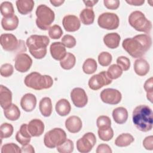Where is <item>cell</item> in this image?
<instances>
[{
  "label": "cell",
  "instance_id": "6da1fadb",
  "mask_svg": "<svg viewBox=\"0 0 153 153\" xmlns=\"http://www.w3.org/2000/svg\"><path fill=\"white\" fill-rule=\"evenodd\" d=\"M152 39L147 34H139L133 38L124 39L122 43L123 48L134 58H141L150 49Z\"/></svg>",
  "mask_w": 153,
  "mask_h": 153
},
{
  "label": "cell",
  "instance_id": "7a4b0ae2",
  "mask_svg": "<svg viewBox=\"0 0 153 153\" xmlns=\"http://www.w3.org/2000/svg\"><path fill=\"white\" fill-rule=\"evenodd\" d=\"M152 111L146 105L136 106L132 114V120L135 127L140 131L148 132L152 130L153 125Z\"/></svg>",
  "mask_w": 153,
  "mask_h": 153
},
{
  "label": "cell",
  "instance_id": "3957f363",
  "mask_svg": "<svg viewBox=\"0 0 153 153\" xmlns=\"http://www.w3.org/2000/svg\"><path fill=\"white\" fill-rule=\"evenodd\" d=\"M50 39L45 35H32L26 40V45L30 54L36 59L44 58L47 54V47Z\"/></svg>",
  "mask_w": 153,
  "mask_h": 153
},
{
  "label": "cell",
  "instance_id": "277c9868",
  "mask_svg": "<svg viewBox=\"0 0 153 153\" xmlns=\"http://www.w3.org/2000/svg\"><path fill=\"white\" fill-rule=\"evenodd\" d=\"M24 82L29 88L35 90H41L51 87L53 79L50 75H42L37 72H33L26 76Z\"/></svg>",
  "mask_w": 153,
  "mask_h": 153
},
{
  "label": "cell",
  "instance_id": "5b68a950",
  "mask_svg": "<svg viewBox=\"0 0 153 153\" xmlns=\"http://www.w3.org/2000/svg\"><path fill=\"white\" fill-rule=\"evenodd\" d=\"M35 14L37 27L43 30L48 29L54 20V12L46 5L41 4L37 7Z\"/></svg>",
  "mask_w": 153,
  "mask_h": 153
},
{
  "label": "cell",
  "instance_id": "8992f818",
  "mask_svg": "<svg viewBox=\"0 0 153 153\" xmlns=\"http://www.w3.org/2000/svg\"><path fill=\"white\" fill-rule=\"evenodd\" d=\"M130 25L136 30L148 33L152 29V23L140 11H133L128 16Z\"/></svg>",
  "mask_w": 153,
  "mask_h": 153
},
{
  "label": "cell",
  "instance_id": "52a82bcc",
  "mask_svg": "<svg viewBox=\"0 0 153 153\" xmlns=\"http://www.w3.org/2000/svg\"><path fill=\"white\" fill-rule=\"evenodd\" d=\"M67 139L66 132L61 128H54L47 131L44 137V143L48 148H54Z\"/></svg>",
  "mask_w": 153,
  "mask_h": 153
},
{
  "label": "cell",
  "instance_id": "ba28073f",
  "mask_svg": "<svg viewBox=\"0 0 153 153\" xmlns=\"http://www.w3.org/2000/svg\"><path fill=\"white\" fill-rule=\"evenodd\" d=\"M0 43L2 48L7 51H14L22 50L26 51L25 42L18 40L12 33H2L0 36Z\"/></svg>",
  "mask_w": 153,
  "mask_h": 153
},
{
  "label": "cell",
  "instance_id": "9c48e42d",
  "mask_svg": "<svg viewBox=\"0 0 153 153\" xmlns=\"http://www.w3.org/2000/svg\"><path fill=\"white\" fill-rule=\"evenodd\" d=\"M97 23L102 29L106 30H114L118 27L120 25V19L116 14L106 12L101 14L99 16Z\"/></svg>",
  "mask_w": 153,
  "mask_h": 153
},
{
  "label": "cell",
  "instance_id": "30bf717a",
  "mask_svg": "<svg viewBox=\"0 0 153 153\" xmlns=\"http://www.w3.org/2000/svg\"><path fill=\"white\" fill-rule=\"evenodd\" d=\"M96 142V137L92 132L86 133L76 142V148L79 152L88 153L91 151Z\"/></svg>",
  "mask_w": 153,
  "mask_h": 153
},
{
  "label": "cell",
  "instance_id": "8fae6325",
  "mask_svg": "<svg viewBox=\"0 0 153 153\" xmlns=\"http://www.w3.org/2000/svg\"><path fill=\"white\" fill-rule=\"evenodd\" d=\"M112 82V79L109 78L106 71H102L94 75L88 80V87L93 90H97L105 85H108Z\"/></svg>",
  "mask_w": 153,
  "mask_h": 153
},
{
  "label": "cell",
  "instance_id": "7c38bea8",
  "mask_svg": "<svg viewBox=\"0 0 153 153\" xmlns=\"http://www.w3.org/2000/svg\"><path fill=\"white\" fill-rule=\"evenodd\" d=\"M100 96L103 102L109 105L118 104L122 99L121 92L114 88H105L101 91Z\"/></svg>",
  "mask_w": 153,
  "mask_h": 153
},
{
  "label": "cell",
  "instance_id": "4fadbf2b",
  "mask_svg": "<svg viewBox=\"0 0 153 153\" xmlns=\"http://www.w3.org/2000/svg\"><path fill=\"white\" fill-rule=\"evenodd\" d=\"M32 65V59L26 53H19L15 58L14 68L20 72H26L30 69Z\"/></svg>",
  "mask_w": 153,
  "mask_h": 153
},
{
  "label": "cell",
  "instance_id": "5bb4252c",
  "mask_svg": "<svg viewBox=\"0 0 153 153\" xmlns=\"http://www.w3.org/2000/svg\"><path fill=\"white\" fill-rule=\"evenodd\" d=\"M71 99L74 105L79 108L84 107L88 102V97L85 90L80 87L72 89L71 92Z\"/></svg>",
  "mask_w": 153,
  "mask_h": 153
},
{
  "label": "cell",
  "instance_id": "9a60e30c",
  "mask_svg": "<svg viewBox=\"0 0 153 153\" xmlns=\"http://www.w3.org/2000/svg\"><path fill=\"white\" fill-rule=\"evenodd\" d=\"M62 25L66 31L72 32L78 30L80 28L81 22L76 16L69 14L63 18Z\"/></svg>",
  "mask_w": 153,
  "mask_h": 153
},
{
  "label": "cell",
  "instance_id": "2e32d148",
  "mask_svg": "<svg viewBox=\"0 0 153 153\" xmlns=\"http://www.w3.org/2000/svg\"><path fill=\"white\" fill-rule=\"evenodd\" d=\"M50 51L54 59L60 61L65 57L67 53L65 45L60 42H53L50 45Z\"/></svg>",
  "mask_w": 153,
  "mask_h": 153
},
{
  "label": "cell",
  "instance_id": "e0dca14e",
  "mask_svg": "<svg viewBox=\"0 0 153 153\" xmlns=\"http://www.w3.org/2000/svg\"><path fill=\"white\" fill-rule=\"evenodd\" d=\"M44 124L39 119H33L27 124V129L32 137H38L42 135L44 131Z\"/></svg>",
  "mask_w": 153,
  "mask_h": 153
},
{
  "label": "cell",
  "instance_id": "ac0fdd59",
  "mask_svg": "<svg viewBox=\"0 0 153 153\" xmlns=\"http://www.w3.org/2000/svg\"><path fill=\"white\" fill-rule=\"evenodd\" d=\"M36 98L32 93H26L24 94L20 100V106L26 112H31L36 107Z\"/></svg>",
  "mask_w": 153,
  "mask_h": 153
},
{
  "label": "cell",
  "instance_id": "d6986e66",
  "mask_svg": "<svg viewBox=\"0 0 153 153\" xmlns=\"http://www.w3.org/2000/svg\"><path fill=\"white\" fill-rule=\"evenodd\" d=\"M82 127V121L80 118L77 116H70L65 121V127L70 133H78L81 130Z\"/></svg>",
  "mask_w": 153,
  "mask_h": 153
},
{
  "label": "cell",
  "instance_id": "ffe728a7",
  "mask_svg": "<svg viewBox=\"0 0 153 153\" xmlns=\"http://www.w3.org/2000/svg\"><path fill=\"white\" fill-rule=\"evenodd\" d=\"M32 136L30 134L28 129L27 124H23L20 127L19 130L16 134V140L22 145L29 143Z\"/></svg>",
  "mask_w": 153,
  "mask_h": 153
},
{
  "label": "cell",
  "instance_id": "44dd1931",
  "mask_svg": "<svg viewBox=\"0 0 153 153\" xmlns=\"http://www.w3.org/2000/svg\"><path fill=\"white\" fill-rule=\"evenodd\" d=\"M12 103V93L7 87L0 86V105L2 108L5 109Z\"/></svg>",
  "mask_w": 153,
  "mask_h": 153
},
{
  "label": "cell",
  "instance_id": "7402d4cb",
  "mask_svg": "<svg viewBox=\"0 0 153 153\" xmlns=\"http://www.w3.org/2000/svg\"><path fill=\"white\" fill-rule=\"evenodd\" d=\"M149 64L145 59L139 58L134 61V71L137 75L140 76L146 75L149 72Z\"/></svg>",
  "mask_w": 153,
  "mask_h": 153
},
{
  "label": "cell",
  "instance_id": "603a6c76",
  "mask_svg": "<svg viewBox=\"0 0 153 153\" xmlns=\"http://www.w3.org/2000/svg\"><path fill=\"white\" fill-rule=\"evenodd\" d=\"M121 37L120 35L115 32L109 33L103 37V42L105 45L111 48L115 49L119 46Z\"/></svg>",
  "mask_w": 153,
  "mask_h": 153
},
{
  "label": "cell",
  "instance_id": "cb8c5ba5",
  "mask_svg": "<svg viewBox=\"0 0 153 153\" xmlns=\"http://www.w3.org/2000/svg\"><path fill=\"white\" fill-rule=\"evenodd\" d=\"M33 0H17L16 2L18 12L22 15L30 13L34 7Z\"/></svg>",
  "mask_w": 153,
  "mask_h": 153
},
{
  "label": "cell",
  "instance_id": "d4e9b609",
  "mask_svg": "<svg viewBox=\"0 0 153 153\" xmlns=\"http://www.w3.org/2000/svg\"><path fill=\"white\" fill-rule=\"evenodd\" d=\"M114 121L119 124H124L128 118V111L124 107H118L115 108L112 114Z\"/></svg>",
  "mask_w": 153,
  "mask_h": 153
},
{
  "label": "cell",
  "instance_id": "484cf974",
  "mask_svg": "<svg viewBox=\"0 0 153 153\" xmlns=\"http://www.w3.org/2000/svg\"><path fill=\"white\" fill-rule=\"evenodd\" d=\"M55 108L58 115L62 117H65L70 113L71 106L67 99H61L56 103Z\"/></svg>",
  "mask_w": 153,
  "mask_h": 153
},
{
  "label": "cell",
  "instance_id": "4316f807",
  "mask_svg": "<svg viewBox=\"0 0 153 153\" xmlns=\"http://www.w3.org/2000/svg\"><path fill=\"white\" fill-rule=\"evenodd\" d=\"M39 109L41 114L44 117H50L53 110L51 99L48 97H45L41 99L39 103Z\"/></svg>",
  "mask_w": 153,
  "mask_h": 153
},
{
  "label": "cell",
  "instance_id": "83f0119b",
  "mask_svg": "<svg viewBox=\"0 0 153 153\" xmlns=\"http://www.w3.org/2000/svg\"><path fill=\"white\" fill-rule=\"evenodd\" d=\"M4 114L8 120L16 121L20 118V111L16 105L11 103L9 106L4 109Z\"/></svg>",
  "mask_w": 153,
  "mask_h": 153
},
{
  "label": "cell",
  "instance_id": "f1b7e54d",
  "mask_svg": "<svg viewBox=\"0 0 153 153\" xmlns=\"http://www.w3.org/2000/svg\"><path fill=\"white\" fill-rule=\"evenodd\" d=\"M94 13L91 8L83 9L79 14L80 20L85 25L93 24L94 21Z\"/></svg>",
  "mask_w": 153,
  "mask_h": 153
},
{
  "label": "cell",
  "instance_id": "f546056e",
  "mask_svg": "<svg viewBox=\"0 0 153 153\" xmlns=\"http://www.w3.org/2000/svg\"><path fill=\"white\" fill-rule=\"evenodd\" d=\"M19 22V20L17 16L14 15L11 17H3L1 20V25L5 30H13L18 27Z\"/></svg>",
  "mask_w": 153,
  "mask_h": 153
},
{
  "label": "cell",
  "instance_id": "4dcf8cb0",
  "mask_svg": "<svg viewBox=\"0 0 153 153\" xmlns=\"http://www.w3.org/2000/svg\"><path fill=\"white\" fill-rule=\"evenodd\" d=\"M134 140L133 136L130 133H122L115 140V145L118 147H126L130 145Z\"/></svg>",
  "mask_w": 153,
  "mask_h": 153
},
{
  "label": "cell",
  "instance_id": "1f68e13d",
  "mask_svg": "<svg viewBox=\"0 0 153 153\" xmlns=\"http://www.w3.org/2000/svg\"><path fill=\"white\" fill-rule=\"evenodd\" d=\"M75 63V56L71 53H67L65 57L60 61V66L65 70H69L73 68Z\"/></svg>",
  "mask_w": 153,
  "mask_h": 153
},
{
  "label": "cell",
  "instance_id": "d6a6232c",
  "mask_svg": "<svg viewBox=\"0 0 153 153\" xmlns=\"http://www.w3.org/2000/svg\"><path fill=\"white\" fill-rule=\"evenodd\" d=\"M0 11L3 17L8 18L14 16V10L11 2L4 1L1 4Z\"/></svg>",
  "mask_w": 153,
  "mask_h": 153
},
{
  "label": "cell",
  "instance_id": "836d02e7",
  "mask_svg": "<svg viewBox=\"0 0 153 153\" xmlns=\"http://www.w3.org/2000/svg\"><path fill=\"white\" fill-rule=\"evenodd\" d=\"M97 62L94 59L92 58L87 59L82 65L83 72L88 75L94 73L97 70Z\"/></svg>",
  "mask_w": 153,
  "mask_h": 153
},
{
  "label": "cell",
  "instance_id": "e575fe53",
  "mask_svg": "<svg viewBox=\"0 0 153 153\" xmlns=\"http://www.w3.org/2000/svg\"><path fill=\"white\" fill-rule=\"evenodd\" d=\"M98 136L103 141H109L114 136V131L111 127H105L98 128Z\"/></svg>",
  "mask_w": 153,
  "mask_h": 153
},
{
  "label": "cell",
  "instance_id": "d590c367",
  "mask_svg": "<svg viewBox=\"0 0 153 153\" xmlns=\"http://www.w3.org/2000/svg\"><path fill=\"white\" fill-rule=\"evenodd\" d=\"M106 72L108 76L110 79H115L121 76L123 74V70L118 65L113 64L108 68Z\"/></svg>",
  "mask_w": 153,
  "mask_h": 153
},
{
  "label": "cell",
  "instance_id": "8d00e7d4",
  "mask_svg": "<svg viewBox=\"0 0 153 153\" xmlns=\"http://www.w3.org/2000/svg\"><path fill=\"white\" fill-rule=\"evenodd\" d=\"M60 153H71L73 152L74 146L73 142L70 139H66L63 143L56 147Z\"/></svg>",
  "mask_w": 153,
  "mask_h": 153
},
{
  "label": "cell",
  "instance_id": "74e56055",
  "mask_svg": "<svg viewBox=\"0 0 153 153\" xmlns=\"http://www.w3.org/2000/svg\"><path fill=\"white\" fill-rule=\"evenodd\" d=\"M1 131V139L8 138L13 133L14 128L13 126L9 123H4L1 124L0 127Z\"/></svg>",
  "mask_w": 153,
  "mask_h": 153
},
{
  "label": "cell",
  "instance_id": "f35d334b",
  "mask_svg": "<svg viewBox=\"0 0 153 153\" xmlns=\"http://www.w3.org/2000/svg\"><path fill=\"white\" fill-rule=\"evenodd\" d=\"M143 88L146 93V98L151 102L153 101V78H148L143 85Z\"/></svg>",
  "mask_w": 153,
  "mask_h": 153
},
{
  "label": "cell",
  "instance_id": "ab89813d",
  "mask_svg": "<svg viewBox=\"0 0 153 153\" xmlns=\"http://www.w3.org/2000/svg\"><path fill=\"white\" fill-rule=\"evenodd\" d=\"M112 60V55L107 51H103L100 53L98 56L99 63L102 66L106 67L109 66L111 64Z\"/></svg>",
  "mask_w": 153,
  "mask_h": 153
},
{
  "label": "cell",
  "instance_id": "60d3db41",
  "mask_svg": "<svg viewBox=\"0 0 153 153\" xmlns=\"http://www.w3.org/2000/svg\"><path fill=\"white\" fill-rule=\"evenodd\" d=\"M63 35V30L59 25H54L48 29V35L50 38L57 39L61 38Z\"/></svg>",
  "mask_w": 153,
  "mask_h": 153
},
{
  "label": "cell",
  "instance_id": "b9f144b4",
  "mask_svg": "<svg viewBox=\"0 0 153 153\" xmlns=\"http://www.w3.org/2000/svg\"><path fill=\"white\" fill-rule=\"evenodd\" d=\"M2 153H10V152H16L20 153L21 148L16 144L14 143H8L4 145L1 148Z\"/></svg>",
  "mask_w": 153,
  "mask_h": 153
},
{
  "label": "cell",
  "instance_id": "7bdbcfd3",
  "mask_svg": "<svg viewBox=\"0 0 153 153\" xmlns=\"http://www.w3.org/2000/svg\"><path fill=\"white\" fill-rule=\"evenodd\" d=\"M62 43L65 45V47L68 48H72L76 45V39L72 35L67 34L63 36L62 38Z\"/></svg>",
  "mask_w": 153,
  "mask_h": 153
},
{
  "label": "cell",
  "instance_id": "ee69618b",
  "mask_svg": "<svg viewBox=\"0 0 153 153\" xmlns=\"http://www.w3.org/2000/svg\"><path fill=\"white\" fill-rule=\"evenodd\" d=\"M117 63L123 71H128L130 67V61L126 56H119L117 59Z\"/></svg>",
  "mask_w": 153,
  "mask_h": 153
},
{
  "label": "cell",
  "instance_id": "f6af8a7d",
  "mask_svg": "<svg viewBox=\"0 0 153 153\" xmlns=\"http://www.w3.org/2000/svg\"><path fill=\"white\" fill-rule=\"evenodd\" d=\"M14 68L10 63L3 64L0 69L1 75L4 77H9L13 74Z\"/></svg>",
  "mask_w": 153,
  "mask_h": 153
},
{
  "label": "cell",
  "instance_id": "bcb514c9",
  "mask_svg": "<svg viewBox=\"0 0 153 153\" xmlns=\"http://www.w3.org/2000/svg\"><path fill=\"white\" fill-rule=\"evenodd\" d=\"M96 124L98 128L105 127H111V120L110 118L108 116L100 115L97 118Z\"/></svg>",
  "mask_w": 153,
  "mask_h": 153
},
{
  "label": "cell",
  "instance_id": "7dc6e473",
  "mask_svg": "<svg viewBox=\"0 0 153 153\" xmlns=\"http://www.w3.org/2000/svg\"><path fill=\"white\" fill-rule=\"evenodd\" d=\"M103 4L106 8L114 10L119 7L120 2L118 0H104Z\"/></svg>",
  "mask_w": 153,
  "mask_h": 153
},
{
  "label": "cell",
  "instance_id": "c3c4849f",
  "mask_svg": "<svg viewBox=\"0 0 153 153\" xmlns=\"http://www.w3.org/2000/svg\"><path fill=\"white\" fill-rule=\"evenodd\" d=\"M143 146L146 150L152 151L153 149V136L152 135L148 136L144 139Z\"/></svg>",
  "mask_w": 153,
  "mask_h": 153
},
{
  "label": "cell",
  "instance_id": "681fc988",
  "mask_svg": "<svg viewBox=\"0 0 153 153\" xmlns=\"http://www.w3.org/2000/svg\"><path fill=\"white\" fill-rule=\"evenodd\" d=\"M96 152L97 153H112V151L108 145L102 143L98 145Z\"/></svg>",
  "mask_w": 153,
  "mask_h": 153
},
{
  "label": "cell",
  "instance_id": "f907efd6",
  "mask_svg": "<svg viewBox=\"0 0 153 153\" xmlns=\"http://www.w3.org/2000/svg\"><path fill=\"white\" fill-rule=\"evenodd\" d=\"M21 151H22V152H27V153H34L35 152L34 148L32 146V145H31L29 143L22 145V146L21 148Z\"/></svg>",
  "mask_w": 153,
  "mask_h": 153
},
{
  "label": "cell",
  "instance_id": "816d5d0a",
  "mask_svg": "<svg viewBox=\"0 0 153 153\" xmlns=\"http://www.w3.org/2000/svg\"><path fill=\"white\" fill-rule=\"evenodd\" d=\"M126 2L131 5L134 6H141L145 3L144 0H126Z\"/></svg>",
  "mask_w": 153,
  "mask_h": 153
},
{
  "label": "cell",
  "instance_id": "f5cc1de1",
  "mask_svg": "<svg viewBox=\"0 0 153 153\" xmlns=\"http://www.w3.org/2000/svg\"><path fill=\"white\" fill-rule=\"evenodd\" d=\"M83 2L84 3L86 7L91 8L93 7L94 5H96V3L98 2V1H95V0H91V1H83Z\"/></svg>",
  "mask_w": 153,
  "mask_h": 153
},
{
  "label": "cell",
  "instance_id": "db71d44e",
  "mask_svg": "<svg viewBox=\"0 0 153 153\" xmlns=\"http://www.w3.org/2000/svg\"><path fill=\"white\" fill-rule=\"evenodd\" d=\"M50 3L54 7H59L62 5L64 2V0H50Z\"/></svg>",
  "mask_w": 153,
  "mask_h": 153
}]
</instances>
